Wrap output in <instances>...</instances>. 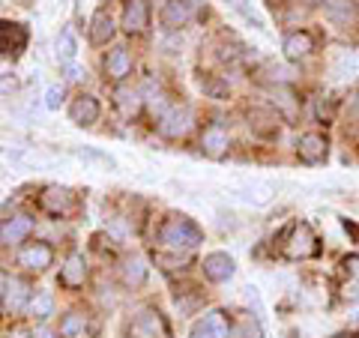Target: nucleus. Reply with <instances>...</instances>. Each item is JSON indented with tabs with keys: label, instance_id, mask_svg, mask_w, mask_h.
<instances>
[{
	"label": "nucleus",
	"instance_id": "obj_1",
	"mask_svg": "<svg viewBox=\"0 0 359 338\" xmlns=\"http://www.w3.org/2000/svg\"><path fill=\"white\" fill-rule=\"evenodd\" d=\"M159 243L165 249H174V252H192L204 243V231L189 219V216H168L159 228Z\"/></svg>",
	"mask_w": 359,
	"mask_h": 338
},
{
	"label": "nucleus",
	"instance_id": "obj_2",
	"mask_svg": "<svg viewBox=\"0 0 359 338\" xmlns=\"http://www.w3.org/2000/svg\"><path fill=\"white\" fill-rule=\"evenodd\" d=\"M318 252H320V245H318V236H314L311 224L297 222L294 228H290L287 243H285V255L290 261H309V257H314Z\"/></svg>",
	"mask_w": 359,
	"mask_h": 338
},
{
	"label": "nucleus",
	"instance_id": "obj_3",
	"mask_svg": "<svg viewBox=\"0 0 359 338\" xmlns=\"http://www.w3.org/2000/svg\"><path fill=\"white\" fill-rule=\"evenodd\" d=\"M129 338H171L165 318L156 309H144L129 326Z\"/></svg>",
	"mask_w": 359,
	"mask_h": 338
},
{
	"label": "nucleus",
	"instance_id": "obj_4",
	"mask_svg": "<svg viewBox=\"0 0 359 338\" xmlns=\"http://www.w3.org/2000/svg\"><path fill=\"white\" fill-rule=\"evenodd\" d=\"M192 129V111H189L186 105H171V108H165L162 111V117H159V132L165 135V138H183V135Z\"/></svg>",
	"mask_w": 359,
	"mask_h": 338
},
{
	"label": "nucleus",
	"instance_id": "obj_5",
	"mask_svg": "<svg viewBox=\"0 0 359 338\" xmlns=\"http://www.w3.org/2000/svg\"><path fill=\"white\" fill-rule=\"evenodd\" d=\"M39 207L48 212V216L60 219V216H69V212L75 210V195L69 189H60V186H48L42 191L39 198Z\"/></svg>",
	"mask_w": 359,
	"mask_h": 338
},
{
	"label": "nucleus",
	"instance_id": "obj_6",
	"mask_svg": "<svg viewBox=\"0 0 359 338\" xmlns=\"http://www.w3.org/2000/svg\"><path fill=\"white\" fill-rule=\"evenodd\" d=\"M192 338H231V320L224 311H207L192 326Z\"/></svg>",
	"mask_w": 359,
	"mask_h": 338
},
{
	"label": "nucleus",
	"instance_id": "obj_7",
	"mask_svg": "<svg viewBox=\"0 0 359 338\" xmlns=\"http://www.w3.org/2000/svg\"><path fill=\"white\" fill-rule=\"evenodd\" d=\"M327 153H330V144L323 135L318 132H306L302 138L297 141V156H299V162H306V165H320V162H327Z\"/></svg>",
	"mask_w": 359,
	"mask_h": 338
},
{
	"label": "nucleus",
	"instance_id": "obj_8",
	"mask_svg": "<svg viewBox=\"0 0 359 338\" xmlns=\"http://www.w3.org/2000/svg\"><path fill=\"white\" fill-rule=\"evenodd\" d=\"M27 45V27L18 21H0V58L21 54Z\"/></svg>",
	"mask_w": 359,
	"mask_h": 338
},
{
	"label": "nucleus",
	"instance_id": "obj_9",
	"mask_svg": "<svg viewBox=\"0 0 359 338\" xmlns=\"http://www.w3.org/2000/svg\"><path fill=\"white\" fill-rule=\"evenodd\" d=\"M195 9H198L195 0H168V4L162 6V25H165V30L186 27L189 21H192Z\"/></svg>",
	"mask_w": 359,
	"mask_h": 338
},
{
	"label": "nucleus",
	"instance_id": "obj_10",
	"mask_svg": "<svg viewBox=\"0 0 359 338\" xmlns=\"http://www.w3.org/2000/svg\"><path fill=\"white\" fill-rule=\"evenodd\" d=\"M201 269H204V276L210 281H231L233 273H237V264H233V257L228 252H210L204 257V264H201Z\"/></svg>",
	"mask_w": 359,
	"mask_h": 338
},
{
	"label": "nucleus",
	"instance_id": "obj_11",
	"mask_svg": "<svg viewBox=\"0 0 359 338\" xmlns=\"http://www.w3.org/2000/svg\"><path fill=\"white\" fill-rule=\"evenodd\" d=\"M201 147H204V153L210 156V159H222L231 147L228 129H224L222 123H210V126L204 129V135H201Z\"/></svg>",
	"mask_w": 359,
	"mask_h": 338
},
{
	"label": "nucleus",
	"instance_id": "obj_12",
	"mask_svg": "<svg viewBox=\"0 0 359 338\" xmlns=\"http://www.w3.org/2000/svg\"><path fill=\"white\" fill-rule=\"evenodd\" d=\"M147 21H150L147 0H129L126 9H123V30H126L129 36H138V33L147 30Z\"/></svg>",
	"mask_w": 359,
	"mask_h": 338
},
{
	"label": "nucleus",
	"instance_id": "obj_13",
	"mask_svg": "<svg viewBox=\"0 0 359 338\" xmlns=\"http://www.w3.org/2000/svg\"><path fill=\"white\" fill-rule=\"evenodd\" d=\"M30 306V285L25 278H13L6 281V290H4V309L9 314H18Z\"/></svg>",
	"mask_w": 359,
	"mask_h": 338
},
{
	"label": "nucleus",
	"instance_id": "obj_14",
	"mask_svg": "<svg viewBox=\"0 0 359 338\" xmlns=\"http://www.w3.org/2000/svg\"><path fill=\"white\" fill-rule=\"evenodd\" d=\"M69 120L75 123V126H93V123L99 120V102L93 96H75L72 105H69Z\"/></svg>",
	"mask_w": 359,
	"mask_h": 338
},
{
	"label": "nucleus",
	"instance_id": "obj_15",
	"mask_svg": "<svg viewBox=\"0 0 359 338\" xmlns=\"http://www.w3.org/2000/svg\"><path fill=\"white\" fill-rule=\"evenodd\" d=\"M341 297L359 302V255H347L341 261Z\"/></svg>",
	"mask_w": 359,
	"mask_h": 338
},
{
	"label": "nucleus",
	"instance_id": "obj_16",
	"mask_svg": "<svg viewBox=\"0 0 359 338\" xmlns=\"http://www.w3.org/2000/svg\"><path fill=\"white\" fill-rule=\"evenodd\" d=\"M33 231V219L30 216H13L9 222L0 224V243L4 245H15V243H25Z\"/></svg>",
	"mask_w": 359,
	"mask_h": 338
},
{
	"label": "nucleus",
	"instance_id": "obj_17",
	"mask_svg": "<svg viewBox=\"0 0 359 338\" xmlns=\"http://www.w3.org/2000/svg\"><path fill=\"white\" fill-rule=\"evenodd\" d=\"M51 261H54V252L45 243H30L18 252V264L27 269H45V266H51Z\"/></svg>",
	"mask_w": 359,
	"mask_h": 338
},
{
	"label": "nucleus",
	"instance_id": "obj_18",
	"mask_svg": "<svg viewBox=\"0 0 359 338\" xmlns=\"http://www.w3.org/2000/svg\"><path fill=\"white\" fill-rule=\"evenodd\" d=\"M282 48H285V58H287V60H302V58H309V54L314 51V36H311L309 30L287 33Z\"/></svg>",
	"mask_w": 359,
	"mask_h": 338
},
{
	"label": "nucleus",
	"instance_id": "obj_19",
	"mask_svg": "<svg viewBox=\"0 0 359 338\" xmlns=\"http://www.w3.org/2000/svg\"><path fill=\"white\" fill-rule=\"evenodd\" d=\"M114 108L120 111V117H123V120L138 117V111H141V90L120 84V87L114 90Z\"/></svg>",
	"mask_w": 359,
	"mask_h": 338
},
{
	"label": "nucleus",
	"instance_id": "obj_20",
	"mask_svg": "<svg viewBox=\"0 0 359 338\" xmlns=\"http://www.w3.org/2000/svg\"><path fill=\"white\" fill-rule=\"evenodd\" d=\"M323 13L332 25H353L356 21V4L353 0H320Z\"/></svg>",
	"mask_w": 359,
	"mask_h": 338
},
{
	"label": "nucleus",
	"instance_id": "obj_21",
	"mask_svg": "<svg viewBox=\"0 0 359 338\" xmlns=\"http://www.w3.org/2000/svg\"><path fill=\"white\" fill-rule=\"evenodd\" d=\"M111 36H114V18L108 9H96V15L90 18V42L105 45Z\"/></svg>",
	"mask_w": 359,
	"mask_h": 338
},
{
	"label": "nucleus",
	"instance_id": "obj_22",
	"mask_svg": "<svg viewBox=\"0 0 359 338\" xmlns=\"http://www.w3.org/2000/svg\"><path fill=\"white\" fill-rule=\"evenodd\" d=\"M84 278H87V264H84V257H81V255H72L69 261L60 266V285H66V288H81Z\"/></svg>",
	"mask_w": 359,
	"mask_h": 338
},
{
	"label": "nucleus",
	"instance_id": "obj_23",
	"mask_svg": "<svg viewBox=\"0 0 359 338\" xmlns=\"http://www.w3.org/2000/svg\"><path fill=\"white\" fill-rule=\"evenodd\" d=\"M105 72L114 78V81H123V78H126L129 72H132V58H129V51L123 48H114L108 54V60H105Z\"/></svg>",
	"mask_w": 359,
	"mask_h": 338
},
{
	"label": "nucleus",
	"instance_id": "obj_24",
	"mask_svg": "<svg viewBox=\"0 0 359 338\" xmlns=\"http://www.w3.org/2000/svg\"><path fill=\"white\" fill-rule=\"evenodd\" d=\"M237 195H240L243 201H249V204H255V207H264V204H269V201H273L276 186H273V183H249V186H243Z\"/></svg>",
	"mask_w": 359,
	"mask_h": 338
},
{
	"label": "nucleus",
	"instance_id": "obj_25",
	"mask_svg": "<svg viewBox=\"0 0 359 338\" xmlns=\"http://www.w3.org/2000/svg\"><path fill=\"white\" fill-rule=\"evenodd\" d=\"M228 4V9H233L245 25H252L255 30H266V21H264V15L257 13V9L252 6V0H224Z\"/></svg>",
	"mask_w": 359,
	"mask_h": 338
},
{
	"label": "nucleus",
	"instance_id": "obj_26",
	"mask_svg": "<svg viewBox=\"0 0 359 338\" xmlns=\"http://www.w3.org/2000/svg\"><path fill=\"white\" fill-rule=\"evenodd\" d=\"M144 278H147V264H144V257L132 255L126 264H123V285L126 288H141Z\"/></svg>",
	"mask_w": 359,
	"mask_h": 338
},
{
	"label": "nucleus",
	"instance_id": "obj_27",
	"mask_svg": "<svg viewBox=\"0 0 359 338\" xmlns=\"http://www.w3.org/2000/svg\"><path fill=\"white\" fill-rule=\"evenodd\" d=\"M356 72H359V60L353 54H339V60L332 63V75L339 78V81H351Z\"/></svg>",
	"mask_w": 359,
	"mask_h": 338
},
{
	"label": "nucleus",
	"instance_id": "obj_28",
	"mask_svg": "<svg viewBox=\"0 0 359 338\" xmlns=\"http://www.w3.org/2000/svg\"><path fill=\"white\" fill-rule=\"evenodd\" d=\"M27 311L33 314V318L45 320V318H48V314L54 311V297L48 294V290H39L36 297H30V306H27Z\"/></svg>",
	"mask_w": 359,
	"mask_h": 338
},
{
	"label": "nucleus",
	"instance_id": "obj_29",
	"mask_svg": "<svg viewBox=\"0 0 359 338\" xmlns=\"http://www.w3.org/2000/svg\"><path fill=\"white\" fill-rule=\"evenodd\" d=\"M78 58V42L72 36V30H63L57 36V60L60 63H72Z\"/></svg>",
	"mask_w": 359,
	"mask_h": 338
},
{
	"label": "nucleus",
	"instance_id": "obj_30",
	"mask_svg": "<svg viewBox=\"0 0 359 338\" xmlns=\"http://www.w3.org/2000/svg\"><path fill=\"white\" fill-rule=\"evenodd\" d=\"M81 332H84V314L72 311V314H66V318L60 320V335L63 338H78Z\"/></svg>",
	"mask_w": 359,
	"mask_h": 338
},
{
	"label": "nucleus",
	"instance_id": "obj_31",
	"mask_svg": "<svg viewBox=\"0 0 359 338\" xmlns=\"http://www.w3.org/2000/svg\"><path fill=\"white\" fill-rule=\"evenodd\" d=\"M72 153L78 156V159H87V162H102V165H108V168H117V159H114V156H108V153L96 150V147H75Z\"/></svg>",
	"mask_w": 359,
	"mask_h": 338
},
{
	"label": "nucleus",
	"instance_id": "obj_32",
	"mask_svg": "<svg viewBox=\"0 0 359 338\" xmlns=\"http://www.w3.org/2000/svg\"><path fill=\"white\" fill-rule=\"evenodd\" d=\"M60 102H63V87H60V84L48 87V93H45V108H48V111H57Z\"/></svg>",
	"mask_w": 359,
	"mask_h": 338
},
{
	"label": "nucleus",
	"instance_id": "obj_33",
	"mask_svg": "<svg viewBox=\"0 0 359 338\" xmlns=\"http://www.w3.org/2000/svg\"><path fill=\"white\" fill-rule=\"evenodd\" d=\"M204 93L212 99H228V84H219V81H204Z\"/></svg>",
	"mask_w": 359,
	"mask_h": 338
},
{
	"label": "nucleus",
	"instance_id": "obj_34",
	"mask_svg": "<svg viewBox=\"0 0 359 338\" xmlns=\"http://www.w3.org/2000/svg\"><path fill=\"white\" fill-rule=\"evenodd\" d=\"M18 81H15V75H4L0 78V93H9V90H15Z\"/></svg>",
	"mask_w": 359,
	"mask_h": 338
},
{
	"label": "nucleus",
	"instance_id": "obj_35",
	"mask_svg": "<svg viewBox=\"0 0 359 338\" xmlns=\"http://www.w3.org/2000/svg\"><path fill=\"white\" fill-rule=\"evenodd\" d=\"M13 338H30V332H25V330H15V332H13Z\"/></svg>",
	"mask_w": 359,
	"mask_h": 338
},
{
	"label": "nucleus",
	"instance_id": "obj_36",
	"mask_svg": "<svg viewBox=\"0 0 359 338\" xmlns=\"http://www.w3.org/2000/svg\"><path fill=\"white\" fill-rule=\"evenodd\" d=\"M4 290H6V276L0 273V294H4Z\"/></svg>",
	"mask_w": 359,
	"mask_h": 338
},
{
	"label": "nucleus",
	"instance_id": "obj_37",
	"mask_svg": "<svg viewBox=\"0 0 359 338\" xmlns=\"http://www.w3.org/2000/svg\"><path fill=\"white\" fill-rule=\"evenodd\" d=\"M36 338H54V335H51L48 330H39V335H36Z\"/></svg>",
	"mask_w": 359,
	"mask_h": 338
},
{
	"label": "nucleus",
	"instance_id": "obj_38",
	"mask_svg": "<svg viewBox=\"0 0 359 338\" xmlns=\"http://www.w3.org/2000/svg\"><path fill=\"white\" fill-rule=\"evenodd\" d=\"M335 338H353V335H335Z\"/></svg>",
	"mask_w": 359,
	"mask_h": 338
}]
</instances>
